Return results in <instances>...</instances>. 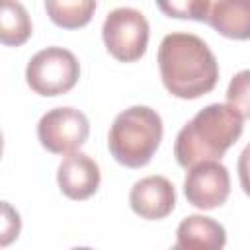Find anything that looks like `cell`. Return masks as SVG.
Here are the masks:
<instances>
[{
  "instance_id": "6da1fadb",
  "label": "cell",
  "mask_w": 250,
  "mask_h": 250,
  "mask_svg": "<svg viewBox=\"0 0 250 250\" xmlns=\"http://www.w3.org/2000/svg\"><path fill=\"white\" fill-rule=\"evenodd\" d=\"M158 68L164 88L180 100L209 94L219 80V62L209 45L193 33H168L158 47Z\"/></svg>"
},
{
  "instance_id": "7a4b0ae2",
  "label": "cell",
  "mask_w": 250,
  "mask_h": 250,
  "mask_svg": "<svg viewBox=\"0 0 250 250\" xmlns=\"http://www.w3.org/2000/svg\"><path fill=\"white\" fill-rule=\"evenodd\" d=\"M244 121L229 104L205 105L176 135V162L188 170L203 160H219L240 139Z\"/></svg>"
},
{
  "instance_id": "3957f363",
  "label": "cell",
  "mask_w": 250,
  "mask_h": 250,
  "mask_svg": "<svg viewBox=\"0 0 250 250\" xmlns=\"http://www.w3.org/2000/svg\"><path fill=\"white\" fill-rule=\"evenodd\" d=\"M162 117L148 105H131L117 113L107 133L111 156L127 168L146 166L162 141Z\"/></svg>"
},
{
  "instance_id": "277c9868",
  "label": "cell",
  "mask_w": 250,
  "mask_h": 250,
  "mask_svg": "<svg viewBox=\"0 0 250 250\" xmlns=\"http://www.w3.org/2000/svg\"><path fill=\"white\" fill-rule=\"evenodd\" d=\"M80 78V62L64 47H47L37 51L25 66L27 86L45 98L70 92Z\"/></svg>"
},
{
  "instance_id": "5b68a950",
  "label": "cell",
  "mask_w": 250,
  "mask_h": 250,
  "mask_svg": "<svg viewBox=\"0 0 250 250\" xmlns=\"http://www.w3.org/2000/svg\"><path fill=\"white\" fill-rule=\"evenodd\" d=\"M148 21L135 8L111 10L102 25V37L107 53L121 62H135L146 53Z\"/></svg>"
},
{
  "instance_id": "8992f818",
  "label": "cell",
  "mask_w": 250,
  "mask_h": 250,
  "mask_svg": "<svg viewBox=\"0 0 250 250\" xmlns=\"http://www.w3.org/2000/svg\"><path fill=\"white\" fill-rule=\"evenodd\" d=\"M90 135L88 117L68 105L49 109L37 123V139L41 146L53 154H68L78 150Z\"/></svg>"
},
{
  "instance_id": "52a82bcc",
  "label": "cell",
  "mask_w": 250,
  "mask_h": 250,
  "mask_svg": "<svg viewBox=\"0 0 250 250\" xmlns=\"http://www.w3.org/2000/svg\"><path fill=\"white\" fill-rule=\"evenodd\" d=\"M230 193V174L219 160H203L188 168L184 195L189 205L209 211L221 207Z\"/></svg>"
},
{
  "instance_id": "ba28073f",
  "label": "cell",
  "mask_w": 250,
  "mask_h": 250,
  "mask_svg": "<svg viewBox=\"0 0 250 250\" xmlns=\"http://www.w3.org/2000/svg\"><path fill=\"white\" fill-rule=\"evenodd\" d=\"M129 205L135 215L146 221H160L176 207V189L164 176H146L133 184Z\"/></svg>"
},
{
  "instance_id": "9c48e42d",
  "label": "cell",
  "mask_w": 250,
  "mask_h": 250,
  "mask_svg": "<svg viewBox=\"0 0 250 250\" xmlns=\"http://www.w3.org/2000/svg\"><path fill=\"white\" fill-rule=\"evenodd\" d=\"M102 182L100 166L94 158L84 152H68L57 170V184L61 191L74 201H84L92 197Z\"/></svg>"
},
{
  "instance_id": "30bf717a",
  "label": "cell",
  "mask_w": 250,
  "mask_h": 250,
  "mask_svg": "<svg viewBox=\"0 0 250 250\" xmlns=\"http://www.w3.org/2000/svg\"><path fill=\"white\" fill-rule=\"evenodd\" d=\"M225 244V227L205 215H188L176 229V250H221Z\"/></svg>"
},
{
  "instance_id": "8fae6325",
  "label": "cell",
  "mask_w": 250,
  "mask_h": 250,
  "mask_svg": "<svg viewBox=\"0 0 250 250\" xmlns=\"http://www.w3.org/2000/svg\"><path fill=\"white\" fill-rule=\"evenodd\" d=\"M205 21L223 37L246 41L250 37V0H217Z\"/></svg>"
},
{
  "instance_id": "7c38bea8",
  "label": "cell",
  "mask_w": 250,
  "mask_h": 250,
  "mask_svg": "<svg viewBox=\"0 0 250 250\" xmlns=\"http://www.w3.org/2000/svg\"><path fill=\"white\" fill-rule=\"evenodd\" d=\"M33 33L31 18L20 0H0V45L20 47Z\"/></svg>"
},
{
  "instance_id": "4fadbf2b",
  "label": "cell",
  "mask_w": 250,
  "mask_h": 250,
  "mask_svg": "<svg viewBox=\"0 0 250 250\" xmlns=\"http://www.w3.org/2000/svg\"><path fill=\"white\" fill-rule=\"evenodd\" d=\"M49 20L62 29H78L90 23L96 0H45Z\"/></svg>"
},
{
  "instance_id": "5bb4252c",
  "label": "cell",
  "mask_w": 250,
  "mask_h": 250,
  "mask_svg": "<svg viewBox=\"0 0 250 250\" xmlns=\"http://www.w3.org/2000/svg\"><path fill=\"white\" fill-rule=\"evenodd\" d=\"M156 6L168 18L205 21L211 0H156Z\"/></svg>"
},
{
  "instance_id": "9a60e30c",
  "label": "cell",
  "mask_w": 250,
  "mask_h": 250,
  "mask_svg": "<svg viewBox=\"0 0 250 250\" xmlns=\"http://www.w3.org/2000/svg\"><path fill=\"white\" fill-rule=\"evenodd\" d=\"M248 70H240L236 76H232L229 90H227V104L238 111L244 119L250 115V102H248Z\"/></svg>"
},
{
  "instance_id": "2e32d148",
  "label": "cell",
  "mask_w": 250,
  "mask_h": 250,
  "mask_svg": "<svg viewBox=\"0 0 250 250\" xmlns=\"http://www.w3.org/2000/svg\"><path fill=\"white\" fill-rule=\"evenodd\" d=\"M20 232H21V217L18 209L8 201H0V248L16 242Z\"/></svg>"
},
{
  "instance_id": "e0dca14e",
  "label": "cell",
  "mask_w": 250,
  "mask_h": 250,
  "mask_svg": "<svg viewBox=\"0 0 250 250\" xmlns=\"http://www.w3.org/2000/svg\"><path fill=\"white\" fill-rule=\"evenodd\" d=\"M2 152H4V135L0 131V158H2Z\"/></svg>"
}]
</instances>
